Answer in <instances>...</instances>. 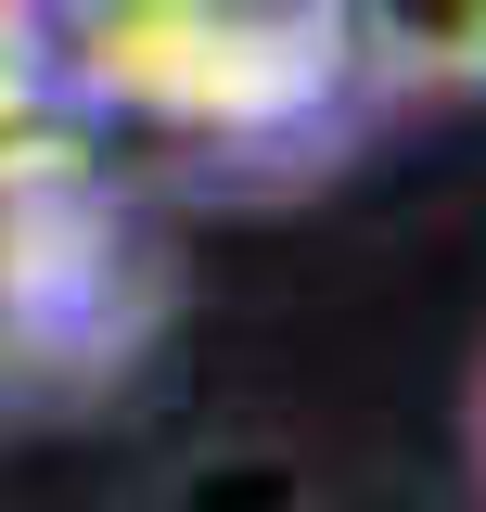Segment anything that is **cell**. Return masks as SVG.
<instances>
[{"label":"cell","instance_id":"obj_1","mask_svg":"<svg viewBox=\"0 0 486 512\" xmlns=\"http://www.w3.org/2000/svg\"><path fill=\"white\" fill-rule=\"evenodd\" d=\"M346 13H359V52L384 90H423V103L486 90V0H346Z\"/></svg>","mask_w":486,"mask_h":512},{"label":"cell","instance_id":"obj_2","mask_svg":"<svg viewBox=\"0 0 486 512\" xmlns=\"http://www.w3.org/2000/svg\"><path fill=\"white\" fill-rule=\"evenodd\" d=\"M474 474H486V372H474Z\"/></svg>","mask_w":486,"mask_h":512}]
</instances>
